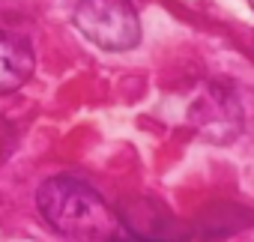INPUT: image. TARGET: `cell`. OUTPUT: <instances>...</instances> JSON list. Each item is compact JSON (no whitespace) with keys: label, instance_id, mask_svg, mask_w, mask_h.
Listing matches in <instances>:
<instances>
[{"label":"cell","instance_id":"obj_4","mask_svg":"<svg viewBox=\"0 0 254 242\" xmlns=\"http://www.w3.org/2000/svg\"><path fill=\"white\" fill-rule=\"evenodd\" d=\"M108 242H132V239H120V236H117V239H108Z\"/></svg>","mask_w":254,"mask_h":242},{"label":"cell","instance_id":"obj_1","mask_svg":"<svg viewBox=\"0 0 254 242\" xmlns=\"http://www.w3.org/2000/svg\"><path fill=\"white\" fill-rule=\"evenodd\" d=\"M36 200L45 221L75 242H96L114 227V215L108 212L102 197L72 177L48 180L39 188Z\"/></svg>","mask_w":254,"mask_h":242},{"label":"cell","instance_id":"obj_2","mask_svg":"<svg viewBox=\"0 0 254 242\" xmlns=\"http://www.w3.org/2000/svg\"><path fill=\"white\" fill-rule=\"evenodd\" d=\"M75 24L99 48L126 51L138 45L141 24L129 0H81L75 9Z\"/></svg>","mask_w":254,"mask_h":242},{"label":"cell","instance_id":"obj_3","mask_svg":"<svg viewBox=\"0 0 254 242\" xmlns=\"http://www.w3.org/2000/svg\"><path fill=\"white\" fill-rule=\"evenodd\" d=\"M33 72V51L21 36L0 33V93L18 90Z\"/></svg>","mask_w":254,"mask_h":242}]
</instances>
